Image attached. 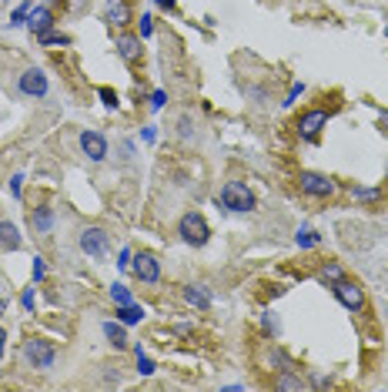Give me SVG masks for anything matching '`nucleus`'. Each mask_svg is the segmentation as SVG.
<instances>
[{"mask_svg":"<svg viewBox=\"0 0 388 392\" xmlns=\"http://www.w3.org/2000/svg\"><path fill=\"white\" fill-rule=\"evenodd\" d=\"M111 302H114V305H131L134 295H131V288L124 285V282H114V285H111Z\"/></svg>","mask_w":388,"mask_h":392,"instance_id":"412c9836","label":"nucleus"},{"mask_svg":"<svg viewBox=\"0 0 388 392\" xmlns=\"http://www.w3.org/2000/svg\"><path fill=\"white\" fill-rule=\"evenodd\" d=\"M275 389H284V392H301V389H305V382H301V379H295V376H288V369H284V376H278V379H275Z\"/></svg>","mask_w":388,"mask_h":392,"instance_id":"4be33fe9","label":"nucleus"},{"mask_svg":"<svg viewBox=\"0 0 388 392\" xmlns=\"http://www.w3.org/2000/svg\"><path fill=\"white\" fill-rule=\"evenodd\" d=\"M295 241H298V248H314V245L321 241V231H314V228H301Z\"/></svg>","mask_w":388,"mask_h":392,"instance_id":"5701e85b","label":"nucleus"},{"mask_svg":"<svg viewBox=\"0 0 388 392\" xmlns=\"http://www.w3.org/2000/svg\"><path fill=\"white\" fill-rule=\"evenodd\" d=\"M298 188L308 198H328L335 191V181L328 175H318V171H301L298 175Z\"/></svg>","mask_w":388,"mask_h":392,"instance_id":"6e6552de","label":"nucleus"},{"mask_svg":"<svg viewBox=\"0 0 388 392\" xmlns=\"http://www.w3.org/2000/svg\"><path fill=\"white\" fill-rule=\"evenodd\" d=\"M104 20L111 27H127V24H131V7H127L124 0H111L107 11H104Z\"/></svg>","mask_w":388,"mask_h":392,"instance_id":"4468645a","label":"nucleus"},{"mask_svg":"<svg viewBox=\"0 0 388 392\" xmlns=\"http://www.w3.org/2000/svg\"><path fill=\"white\" fill-rule=\"evenodd\" d=\"M184 299L191 302L194 309H201V312H208L211 309V292L205 285H188L184 288Z\"/></svg>","mask_w":388,"mask_h":392,"instance_id":"f3484780","label":"nucleus"},{"mask_svg":"<svg viewBox=\"0 0 388 392\" xmlns=\"http://www.w3.org/2000/svg\"><path fill=\"white\" fill-rule=\"evenodd\" d=\"M345 278V269H342V262H325L321 269H318V282L321 285H335V282H342Z\"/></svg>","mask_w":388,"mask_h":392,"instance_id":"a211bd4d","label":"nucleus"},{"mask_svg":"<svg viewBox=\"0 0 388 392\" xmlns=\"http://www.w3.org/2000/svg\"><path fill=\"white\" fill-rule=\"evenodd\" d=\"M137 34H141V41H148L151 34H154V24H151V14L141 17V24H137Z\"/></svg>","mask_w":388,"mask_h":392,"instance_id":"cd10ccee","label":"nucleus"},{"mask_svg":"<svg viewBox=\"0 0 388 392\" xmlns=\"http://www.w3.org/2000/svg\"><path fill=\"white\" fill-rule=\"evenodd\" d=\"M30 275H34V285H37V282H44V258L41 255L34 258V271H30Z\"/></svg>","mask_w":388,"mask_h":392,"instance_id":"c756f323","label":"nucleus"},{"mask_svg":"<svg viewBox=\"0 0 388 392\" xmlns=\"http://www.w3.org/2000/svg\"><path fill=\"white\" fill-rule=\"evenodd\" d=\"M181 135H184V137L191 135V121H188V118H181Z\"/></svg>","mask_w":388,"mask_h":392,"instance_id":"f704fd0d","label":"nucleus"},{"mask_svg":"<svg viewBox=\"0 0 388 392\" xmlns=\"http://www.w3.org/2000/svg\"><path fill=\"white\" fill-rule=\"evenodd\" d=\"M77 245H81V252L90 258H107L111 255V235H107L104 228H84L81 231V238H77Z\"/></svg>","mask_w":388,"mask_h":392,"instance_id":"39448f33","label":"nucleus"},{"mask_svg":"<svg viewBox=\"0 0 388 392\" xmlns=\"http://www.w3.org/2000/svg\"><path fill=\"white\" fill-rule=\"evenodd\" d=\"M101 94V101H104L107 107H118V90H111V88H101L97 90Z\"/></svg>","mask_w":388,"mask_h":392,"instance_id":"c85d7f7f","label":"nucleus"},{"mask_svg":"<svg viewBox=\"0 0 388 392\" xmlns=\"http://www.w3.org/2000/svg\"><path fill=\"white\" fill-rule=\"evenodd\" d=\"M378 124H382V128L388 131V111H378Z\"/></svg>","mask_w":388,"mask_h":392,"instance_id":"c9c22d12","label":"nucleus"},{"mask_svg":"<svg viewBox=\"0 0 388 392\" xmlns=\"http://www.w3.org/2000/svg\"><path fill=\"white\" fill-rule=\"evenodd\" d=\"M301 94H305V84H301V81H295V84H291V90H288V97H284L282 104H284V107H291V104H295V101L301 97Z\"/></svg>","mask_w":388,"mask_h":392,"instance_id":"bb28decb","label":"nucleus"},{"mask_svg":"<svg viewBox=\"0 0 388 392\" xmlns=\"http://www.w3.org/2000/svg\"><path fill=\"white\" fill-rule=\"evenodd\" d=\"M352 198H359V201H378L382 198V188H355L352 184Z\"/></svg>","mask_w":388,"mask_h":392,"instance_id":"393cba45","label":"nucleus"},{"mask_svg":"<svg viewBox=\"0 0 388 392\" xmlns=\"http://www.w3.org/2000/svg\"><path fill=\"white\" fill-rule=\"evenodd\" d=\"M4 4H7V0H4Z\"/></svg>","mask_w":388,"mask_h":392,"instance_id":"58836bf2","label":"nucleus"},{"mask_svg":"<svg viewBox=\"0 0 388 392\" xmlns=\"http://www.w3.org/2000/svg\"><path fill=\"white\" fill-rule=\"evenodd\" d=\"M131 271H134L144 285H158V282H161V262H158L154 252H137V255L131 258Z\"/></svg>","mask_w":388,"mask_h":392,"instance_id":"0eeeda50","label":"nucleus"},{"mask_svg":"<svg viewBox=\"0 0 388 392\" xmlns=\"http://www.w3.org/2000/svg\"><path fill=\"white\" fill-rule=\"evenodd\" d=\"M328 124V111H321V107H314V111H305L298 118V135L305 137V141H318V135H321V128Z\"/></svg>","mask_w":388,"mask_h":392,"instance_id":"9d476101","label":"nucleus"},{"mask_svg":"<svg viewBox=\"0 0 388 392\" xmlns=\"http://www.w3.org/2000/svg\"><path fill=\"white\" fill-rule=\"evenodd\" d=\"M101 332H104V339L114 349H127V332H124V322H104V325H101Z\"/></svg>","mask_w":388,"mask_h":392,"instance_id":"dca6fc26","label":"nucleus"},{"mask_svg":"<svg viewBox=\"0 0 388 392\" xmlns=\"http://www.w3.org/2000/svg\"><path fill=\"white\" fill-rule=\"evenodd\" d=\"M24 27L37 37V34H47V30H54V11L47 7V4H41V7H30L27 14V24Z\"/></svg>","mask_w":388,"mask_h":392,"instance_id":"9b49d317","label":"nucleus"},{"mask_svg":"<svg viewBox=\"0 0 388 392\" xmlns=\"http://www.w3.org/2000/svg\"><path fill=\"white\" fill-rule=\"evenodd\" d=\"M20 352H24V362L34 365L37 372L54 369V362H57V349H54V342H47V339H34V335H30V339H24Z\"/></svg>","mask_w":388,"mask_h":392,"instance_id":"f03ea898","label":"nucleus"},{"mask_svg":"<svg viewBox=\"0 0 388 392\" xmlns=\"http://www.w3.org/2000/svg\"><path fill=\"white\" fill-rule=\"evenodd\" d=\"M131 258H134V252H131V248H120V255H118V269H131Z\"/></svg>","mask_w":388,"mask_h":392,"instance_id":"7c9ffc66","label":"nucleus"},{"mask_svg":"<svg viewBox=\"0 0 388 392\" xmlns=\"http://www.w3.org/2000/svg\"><path fill=\"white\" fill-rule=\"evenodd\" d=\"M118 322H124V325H137L141 318H144V309L137 305V302H131V305H118Z\"/></svg>","mask_w":388,"mask_h":392,"instance_id":"6ab92c4d","label":"nucleus"},{"mask_svg":"<svg viewBox=\"0 0 388 392\" xmlns=\"http://www.w3.org/2000/svg\"><path fill=\"white\" fill-rule=\"evenodd\" d=\"M37 44L41 47H67L71 37H67V34H57V30H47V34H37Z\"/></svg>","mask_w":388,"mask_h":392,"instance_id":"aec40b11","label":"nucleus"},{"mask_svg":"<svg viewBox=\"0 0 388 392\" xmlns=\"http://www.w3.org/2000/svg\"><path fill=\"white\" fill-rule=\"evenodd\" d=\"M27 14H30V0H27V4H20V7L14 11V17H11V27H24V24H27Z\"/></svg>","mask_w":388,"mask_h":392,"instance_id":"a878e982","label":"nucleus"},{"mask_svg":"<svg viewBox=\"0 0 388 392\" xmlns=\"http://www.w3.org/2000/svg\"><path fill=\"white\" fill-rule=\"evenodd\" d=\"M331 292H335V299L342 302L348 312H365V288H361L359 282H352L348 275H345L342 282H335Z\"/></svg>","mask_w":388,"mask_h":392,"instance_id":"423d86ee","label":"nucleus"},{"mask_svg":"<svg viewBox=\"0 0 388 392\" xmlns=\"http://www.w3.org/2000/svg\"><path fill=\"white\" fill-rule=\"evenodd\" d=\"M4 312H7V299H0V316H4Z\"/></svg>","mask_w":388,"mask_h":392,"instance_id":"4c0bfd02","label":"nucleus"},{"mask_svg":"<svg viewBox=\"0 0 388 392\" xmlns=\"http://www.w3.org/2000/svg\"><path fill=\"white\" fill-rule=\"evenodd\" d=\"M81 151L88 154V161H94V165H101L107 158V137L101 135V131H94V128H88V131H81Z\"/></svg>","mask_w":388,"mask_h":392,"instance_id":"1a4fd4ad","label":"nucleus"},{"mask_svg":"<svg viewBox=\"0 0 388 392\" xmlns=\"http://www.w3.org/2000/svg\"><path fill=\"white\" fill-rule=\"evenodd\" d=\"M27 222L34 228V235H50L54 231V208L50 205H37L27 211Z\"/></svg>","mask_w":388,"mask_h":392,"instance_id":"f8f14e48","label":"nucleus"},{"mask_svg":"<svg viewBox=\"0 0 388 392\" xmlns=\"http://www.w3.org/2000/svg\"><path fill=\"white\" fill-rule=\"evenodd\" d=\"M218 201H221L228 211H238V215H248V211H254V191L244 184V181H228L221 188V195H218Z\"/></svg>","mask_w":388,"mask_h":392,"instance_id":"7ed1b4c3","label":"nucleus"},{"mask_svg":"<svg viewBox=\"0 0 388 392\" xmlns=\"http://www.w3.org/2000/svg\"><path fill=\"white\" fill-rule=\"evenodd\" d=\"M4 352H7V329L0 325V359H4Z\"/></svg>","mask_w":388,"mask_h":392,"instance_id":"72a5a7b5","label":"nucleus"},{"mask_svg":"<svg viewBox=\"0 0 388 392\" xmlns=\"http://www.w3.org/2000/svg\"><path fill=\"white\" fill-rule=\"evenodd\" d=\"M134 356H137V372H141V376H154V362L144 356V349L134 346Z\"/></svg>","mask_w":388,"mask_h":392,"instance_id":"b1692460","label":"nucleus"},{"mask_svg":"<svg viewBox=\"0 0 388 392\" xmlns=\"http://www.w3.org/2000/svg\"><path fill=\"white\" fill-rule=\"evenodd\" d=\"M20 191H24V175H14V178H11V195L20 198Z\"/></svg>","mask_w":388,"mask_h":392,"instance_id":"2f4dec72","label":"nucleus"},{"mask_svg":"<svg viewBox=\"0 0 388 392\" xmlns=\"http://www.w3.org/2000/svg\"><path fill=\"white\" fill-rule=\"evenodd\" d=\"M178 235L184 245H191V248H205L211 241V228L205 222V215L201 211H188V215H181L178 222Z\"/></svg>","mask_w":388,"mask_h":392,"instance_id":"f257e3e1","label":"nucleus"},{"mask_svg":"<svg viewBox=\"0 0 388 392\" xmlns=\"http://www.w3.org/2000/svg\"><path fill=\"white\" fill-rule=\"evenodd\" d=\"M114 47H118L120 60H127V64L141 60V34H120L118 41H114Z\"/></svg>","mask_w":388,"mask_h":392,"instance_id":"ddd939ff","label":"nucleus"},{"mask_svg":"<svg viewBox=\"0 0 388 392\" xmlns=\"http://www.w3.org/2000/svg\"><path fill=\"white\" fill-rule=\"evenodd\" d=\"M20 302H24V309H27V312H34V285H30V288H24V295H20Z\"/></svg>","mask_w":388,"mask_h":392,"instance_id":"473e14b6","label":"nucleus"},{"mask_svg":"<svg viewBox=\"0 0 388 392\" xmlns=\"http://www.w3.org/2000/svg\"><path fill=\"white\" fill-rule=\"evenodd\" d=\"M20 231H17L14 222H0V252H20Z\"/></svg>","mask_w":388,"mask_h":392,"instance_id":"2eb2a0df","label":"nucleus"},{"mask_svg":"<svg viewBox=\"0 0 388 392\" xmlns=\"http://www.w3.org/2000/svg\"><path fill=\"white\" fill-rule=\"evenodd\" d=\"M17 90H20V97L41 101V97H47L50 84H47V74L41 71V67H27V71L17 74Z\"/></svg>","mask_w":388,"mask_h":392,"instance_id":"20e7f679","label":"nucleus"},{"mask_svg":"<svg viewBox=\"0 0 388 392\" xmlns=\"http://www.w3.org/2000/svg\"><path fill=\"white\" fill-rule=\"evenodd\" d=\"M158 7H165V11H174V0H158Z\"/></svg>","mask_w":388,"mask_h":392,"instance_id":"e433bc0d","label":"nucleus"}]
</instances>
